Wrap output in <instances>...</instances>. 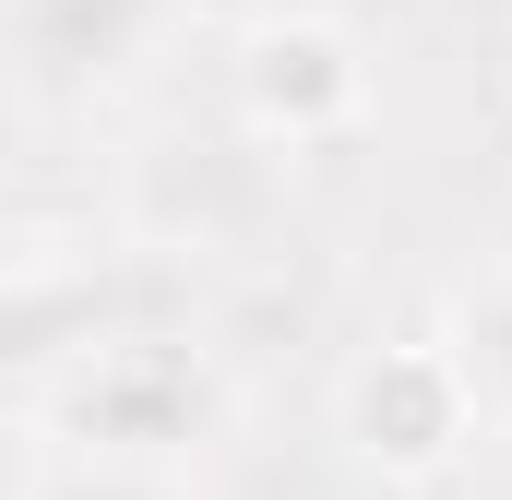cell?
Here are the masks:
<instances>
[{"label": "cell", "instance_id": "1", "mask_svg": "<svg viewBox=\"0 0 512 500\" xmlns=\"http://www.w3.org/2000/svg\"><path fill=\"white\" fill-rule=\"evenodd\" d=\"M346 441L382 477H441L477 441V358L453 346H382L346 370Z\"/></svg>", "mask_w": 512, "mask_h": 500}, {"label": "cell", "instance_id": "2", "mask_svg": "<svg viewBox=\"0 0 512 500\" xmlns=\"http://www.w3.org/2000/svg\"><path fill=\"white\" fill-rule=\"evenodd\" d=\"M358 108H370V60H358L346 24L286 12V24H262L251 48H239V120L262 143H334Z\"/></svg>", "mask_w": 512, "mask_h": 500}]
</instances>
